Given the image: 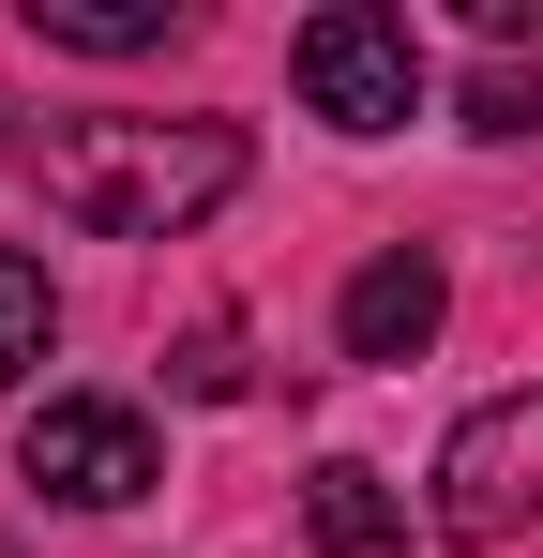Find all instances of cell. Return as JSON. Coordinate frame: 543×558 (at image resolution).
I'll use <instances>...</instances> for the list:
<instances>
[{
  "mask_svg": "<svg viewBox=\"0 0 543 558\" xmlns=\"http://www.w3.org/2000/svg\"><path fill=\"white\" fill-rule=\"evenodd\" d=\"M46 196L90 242H181L196 211L242 196V121H76L46 136Z\"/></svg>",
  "mask_w": 543,
  "mask_h": 558,
  "instance_id": "cell-1",
  "label": "cell"
},
{
  "mask_svg": "<svg viewBox=\"0 0 543 558\" xmlns=\"http://www.w3.org/2000/svg\"><path fill=\"white\" fill-rule=\"evenodd\" d=\"M287 76H302L317 121L393 136V121L423 106V46H408V15H377V0H317V15H302V46H287Z\"/></svg>",
  "mask_w": 543,
  "mask_h": 558,
  "instance_id": "cell-2",
  "label": "cell"
},
{
  "mask_svg": "<svg viewBox=\"0 0 543 558\" xmlns=\"http://www.w3.org/2000/svg\"><path fill=\"white\" fill-rule=\"evenodd\" d=\"M543 529V392H483L438 453V544H514Z\"/></svg>",
  "mask_w": 543,
  "mask_h": 558,
  "instance_id": "cell-3",
  "label": "cell"
},
{
  "mask_svg": "<svg viewBox=\"0 0 543 558\" xmlns=\"http://www.w3.org/2000/svg\"><path fill=\"white\" fill-rule=\"evenodd\" d=\"M15 468L61 498V513H121V498H152L167 468H152V423L121 408V392H46L31 408V438H15Z\"/></svg>",
  "mask_w": 543,
  "mask_h": 558,
  "instance_id": "cell-4",
  "label": "cell"
},
{
  "mask_svg": "<svg viewBox=\"0 0 543 558\" xmlns=\"http://www.w3.org/2000/svg\"><path fill=\"white\" fill-rule=\"evenodd\" d=\"M438 317H452V272L423 257V242H393V257L348 272V317H333V332H348V363H423Z\"/></svg>",
  "mask_w": 543,
  "mask_h": 558,
  "instance_id": "cell-5",
  "label": "cell"
},
{
  "mask_svg": "<svg viewBox=\"0 0 543 558\" xmlns=\"http://www.w3.org/2000/svg\"><path fill=\"white\" fill-rule=\"evenodd\" d=\"M302 529H317V558H423L408 498H393L362 453H317V468H302Z\"/></svg>",
  "mask_w": 543,
  "mask_h": 558,
  "instance_id": "cell-6",
  "label": "cell"
},
{
  "mask_svg": "<svg viewBox=\"0 0 543 558\" xmlns=\"http://www.w3.org/2000/svg\"><path fill=\"white\" fill-rule=\"evenodd\" d=\"M31 31L76 46V61H136V46H167V31H181V0H31Z\"/></svg>",
  "mask_w": 543,
  "mask_h": 558,
  "instance_id": "cell-7",
  "label": "cell"
},
{
  "mask_svg": "<svg viewBox=\"0 0 543 558\" xmlns=\"http://www.w3.org/2000/svg\"><path fill=\"white\" fill-rule=\"evenodd\" d=\"M46 332H61V287H46V257H15V242H0V377L46 363Z\"/></svg>",
  "mask_w": 543,
  "mask_h": 558,
  "instance_id": "cell-8",
  "label": "cell"
},
{
  "mask_svg": "<svg viewBox=\"0 0 543 558\" xmlns=\"http://www.w3.org/2000/svg\"><path fill=\"white\" fill-rule=\"evenodd\" d=\"M181 392H257V348H242V332H227V317H196V332H181Z\"/></svg>",
  "mask_w": 543,
  "mask_h": 558,
  "instance_id": "cell-9",
  "label": "cell"
},
{
  "mask_svg": "<svg viewBox=\"0 0 543 558\" xmlns=\"http://www.w3.org/2000/svg\"><path fill=\"white\" fill-rule=\"evenodd\" d=\"M468 136H543V76L483 61V76H468Z\"/></svg>",
  "mask_w": 543,
  "mask_h": 558,
  "instance_id": "cell-10",
  "label": "cell"
}]
</instances>
